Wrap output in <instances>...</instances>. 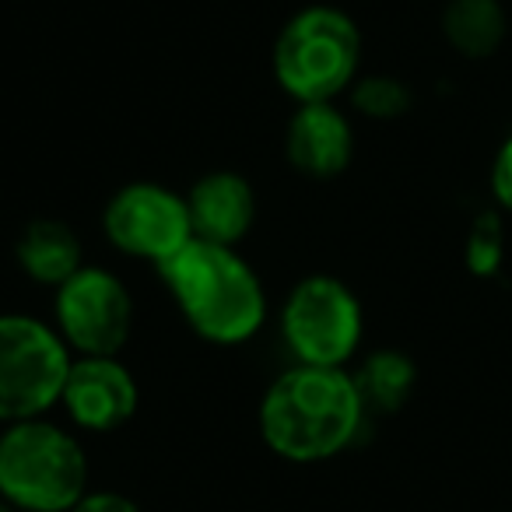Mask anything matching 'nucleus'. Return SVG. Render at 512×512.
I'll return each mask as SVG.
<instances>
[{"label":"nucleus","mask_w":512,"mask_h":512,"mask_svg":"<svg viewBox=\"0 0 512 512\" xmlns=\"http://www.w3.org/2000/svg\"><path fill=\"white\" fill-rule=\"evenodd\" d=\"M365 397L348 369L295 365L260 400V435L288 463H323L362 432Z\"/></svg>","instance_id":"nucleus-1"},{"label":"nucleus","mask_w":512,"mask_h":512,"mask_svg":"<svg viewBox=\"0 0 512 512\" xmlns=\"http://www.w3.org/2000/svg\"><path fill=\"white\" fill-rule=\"evenodd\" d=\"M183 320L211 344H242L264 327L267 292L235 246L190 239L158 267Z\"/></svg>","instance_id":"nucleus-2"},{"label":"nucleus","mask_w":512,"mask_h":512,"mask_svg":"<svg viewBox=\"0 0 512 512\" xmlns=\"http://www.w3.org/2000/svg\"><path fill=\"white\" fill-rule=\"evenodd\" d=\"M88 495V456L74 432L46 418L0 432V498L18 512H71Z\"/></svg>","instance_id":"nucleus-3"},{"label":"nucleus","mask_w":512,"mask_h":512,"mask_svg":"<svg viewBox=\"0 0 512 512\" xmlns=\"http://www.w3.org/2000/svg\"><path fill=\"white\" fill-rule=\"evenodd\" d=\"M358 64L362 32L330 4L299 11L274 43V78L299 106L334 102L358 81Z\"/></svg>","instance_id":"nucleus-4"},{"label":"nucleus","mask_w":512,"mask_h":512,"mask_svg":"<svg viewBox=\"0 0 512 512\" xmlns=\"http://www.w3.org/2000/svg\"><path fill=\"white\" fill-rule=\"evenodd\" d=\"M71 362L57 327L25 313L0 316V425L43 418L60 404Z\"/></svg>","instance_id":"nucleus-5"},{"label":"nucleus","mask_w":512,"mask_h":512,"mask_svg":"<svg viewBox=\"0 0 512 512\" xmlns=\"http://www.w3.org/2000/svg\"><path fill=\"white\" fill-rule=\"evenodd\" d=\"M362 302L330 274L302 278L281 309V337L295 365L344 369L362 341Z\"/></svg>","instance_id":"nucleus-6"},{"label":"nucleus","mask_w":512,"mask_h":512,"mask_svg":"<svg viewBox=\"0 0 512 512\" xmlns=\"http://www.w3.org/2000/svg\"><path fill=\"white\" fill-rule=\"evenodd\" d=\"M53 327L71 355H120L134 330V299L106 267H81L53 295Z\"/></svg>","instance_id":"nucleus-7"},{"label":"nucleus","mask_w":512,"mask_h":512,"mask_svg":"<svg viewBox=\"0 0 512 512\" xmlns=\"http://www.w3.org/2000/svg\"><path fill=\"white\" fill-rule=\"evenodd\" d=\"M102 228L120 253L148 260L155 267H162L186 242L197 239L186 197L158 183H130L116 190L102 214Z\"/></svg>","instance_id":"nucleus-8"},{"label":"nucleus","mask_w":512,"mask_h":512,"mask_svg":"<svg viewBox=\"0 0 512 512\" xmlns=\"http://www.w3.org/2000/svg\"><path fill=\"white\" fill-rule=\"evenodd\" d=\"M67 418L81 432H113L137 411V379L116 355H78L60 393Z\"/></svg>","instance_id":"nucleus-9"},{"label":"nucleus","mask_w":512,"mask_h":512,"mask_svg":"<svg viewBox=\"0 0 512 512\" xmlns=\"http://www.w3.org/2000/svg\"><path fill=\"white\" fill-rule=\"evenodd\" d=\"M285 155L302 176L334 179L351 165L355 130L334 102H306L288 123Z\"/></svg>","instance_id":"nucleus-10"},{"label":"nucleus","mask_w":512,"mask_h":512,"mask_svg":"<svg viewBox=\"0 0 512 512\" xmlns=\"http://www.w3.org/2000/svg\"><path fill=\"white\" fill-rule=\"evenodd\" d=\"M193 235L218 246H235L249 235L256 218V193L239 172H207L186 193Z\"/></svg>","instance_id":"nucleus-11"},{"label":"nucleus","mask_w":512,"mask_h":512,"mask_svg":"<svg viewBox=\"0 0 512 512\" xmlns=\"http://www.w3.org/2000/svg\"><path fill=\"white\" fill-rule=\"evenodd\" d=\"M18 267L29 274L36 285H46L57 292L71 274L85 267V249L74 228L57 218H39L18 239Z\"/></svg>","instance_id":"nucleus-12"},{"label":"nucleus","mask_w":512,"mask_h":512,"mask_svg":"<svg viewBox=\"0 0 512 512\" xmlns=\"http://www.w3.org/2000/svg\"><path fill=\"white\" fill-rule=\"evenodd\" d=\"M449 46L470 60L491 57L505 39V11L498 0H449L442 15Z\"/></svg>","instance_id":"nucleus-13"},{"label":"nucleus","mask_w":512,"mask_h":512,"mask_svg":"<svg viewBox=\"0 0 512 512\" xmlns=\"http://www.w3.org/2000/svg\"><path fill=\"white\" fill-rule=\"evenodd\" d=\"M414 362L400 351H376L355 372V383L365 397V407L376 411H397L414 390Z\"/></svg>","instance_id":"nucleus-14"},{"label":"nucleus","mask_w":512,"mask_h":512,"mask_svg":"<svg viewBox=\"0 0 512 512\" xmlns=\"http://www.w3.org/2000/svg\"><path fill=\"white\" fill-rule=\"evenodd\" d=\"M351 102L369 120H397L411 109V92L404 81L390 78V74H369L351 85Z\"/></svg>","instance_id":"nucleus-15"},{"label":"nucleus","mask_w":512,"mask_h":512,"mask_svg":"<svg viewBox=\"0 0 512 512\" xmlns=\"http://www.w3.org/2000/svg\"><path fill=\"white\" fill-rule=\"evenodd\" d=\"M498 256H502V235H498V221L495 218H481L470 232L467 242V260H470V271L477 274H491L498 264Z\"/></svg>","instance_id":"nucleus-16"},{"label":"nucleus","mask_w":512,"mask_h":512,"mask_svg":"<svg viewBox=\"0 0 512 512\" xmlns=\"http://www.w3.org/2000/svg\"><path fill=\"white\" fill-rule=\"evenodd\" d=\"M491 190H495L498 204L512 211V137L498 148L495 165H491Z\"/></svg>","instance_id":"nucleus-17"},{"label":"nucleus","mask_w":512,"mask_h":512,"mask_svg":"<svg viewBox=\"0 0 512 512\" xmlns=\"http://www.w3.org/2000/svg\"><path fill=\"white\" fill-rule=\"evenodd\" d=\"M71 512H141L137 502H130L127 495H116V491H88Z\"/></svg>","instance_id":"nucleus-18"},{"label":"nucleus","mask_w":512,"mask_h":512,"mask_svg":"<svg viewBox=\"0 0 512 512\" xmlns=\"http://www.w3.org/2000/svg\"><path fill=\"white\" fill-rule=\"evenodd\" d=\"M0 512H18V509H11V505L4 502V498H0Z\"/></svg>","instance_id":"nucleus-19"},{"label":"nucleus","mask_w":512,"mask_h":512,"mask_svg":"<svg viewBox=\"0 0 512 512\" xmlns=\"http://www.w3.org/2000/svg\"><path fill=\"white\" fill-rule=\"evenodd\" d=\"M0 432H4V428H0Z\"/></svg>","instance_id":"nucleus-20"}]
</instances>
